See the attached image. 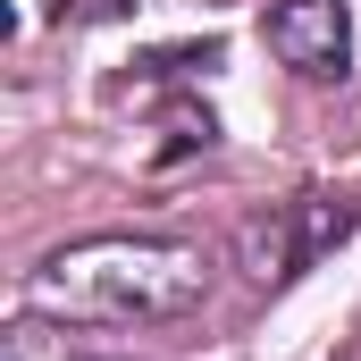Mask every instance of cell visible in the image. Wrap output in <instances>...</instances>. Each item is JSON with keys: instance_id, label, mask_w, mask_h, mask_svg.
<instances>
[{"instance_id": "cell-1", "label": "cell", "mask_w": 361, "mask_h": 361, "mask_svg": "<svg viewBox=\"0 0 361 361\" xmlns=\"http://www.w3.org/2000/svg\"><path fill=\"white\" fill-rule=\"evenodd\" d=\"M210 261L169 235H92L34 269V302L59 319H101V328H152L202 302Z\"/></svg>"}, {"instance_id": "cell-2", "label": "cell", "mask_w": 361, "mask_h": 361, "mask_svg": "<svg viewBox=\"0 0 361 361\" xmlns=\"http://www.w3.org/2000/svg\"><path fill=\"white\" fill-rule=\"evenodd\" d=\"M353 235V210L345 202H319V193H302V202H277L269 219H252L244 227V269L261 277V286H286V277H302L319 252H336Z\"/></svg>"}, {"instance_id": "cell-3", "label": "cell", "mask_w": 361, "mask_h": 361, "mask_svg": "<svg viewBox=\"0 0 361 361\" xmlns=\"http://www.w3.org/2000/svg\"><path fill=\"white\" fill-rule=\"evenodd\" d=\"M269 51L294 68V76H345V59H353V17H345V0H277L269 8Z\"/></svg>"}, {"instance_id": "cell-4", "label": "cell", "mask_w": 361, "mask_h": 361, "mask_svg": "<svg viewBox=\"0 0 361 361\" xmlns=\"http://www.w3.org/2000/svg\"><path fill=\"white\" fill-rule=\"evenodd\" d=\"M0 361H76V345H68L59 328H42V319H17L8 345H0Z\"/></svg>"}, {"instance_id": "cell-5", "label": "cell", "mask_w": 361, "mask_h": 361, "mask_svg": "<svg viewBox=\"0 0 361 361\" xmlns=\"http://www.w3.org/2000/svg\"><path fill=\"white\" fill-rule=\"evenodd\" d=\"M51 17L59 25H109V17H126V0H51Z\"/></svg>"}]
</instances>
